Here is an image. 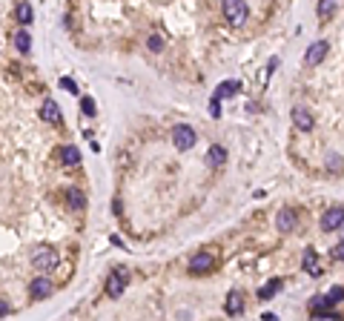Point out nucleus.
Wrapping results in <instances>:
<instances>
[{
  "mask_svg": "<svg viewBox=\"0 0 344 321\" xmlns=\"http://www.w3.org/2000/svg\"><path fill=\"white\" fill-rule=\"evenodd\" d=\"M195 141H198V138H195V129H192V126H186V124L172 126V143H175V149H181V152L192 149Z\"/></svg>",
  "mask_w": 344,
  "mask_h": 321,
  "instance_id": "obj_1",
  "label": "nucleus"
},
{
  "mask_svg": "<svg viewBox=\"0 0 344 321\" xmlns=\"http://www.w3.org/2000/svg\"><path fill=\"white\" fill-rule=\"evenodd\" d=\"M32 264H35L40 273H49V270L58 267V252H55L52 247H37V250L32 252Z\"/></svg>",
  "mask_w": 344,
  "mask_h": 321,
  "instance_id": "obj_2",
  "label": "nucleus"
},
{
  "mask_svg": "<svg viewBox=\"0 0 344 321\" xmlns=\"http://www.w3.org/2000/svg\"><path fill=\"white\" fill-rule=\"evenodd\" d=\"M224 18L229 20V26H244V20H247V3L227 0V3H224Z\"/></svg>",
  "mask_w": 344,
  "mask_h": 321,
  "instance_id": "obj_3",
  "label": "nucleus"
},
{
  "mask_svg": "<svg viewBox=\"0 0 344 321\" xmlns=\"http://www.w3.org/2000/svg\"><path fill=\"white\" fill-rule=\"evenodd\" d=\"M126 278H129L126 267H115V270H112V276L106 278V295H109V298H118V295L124 293Z\"/></svg>",
  "mask_w": 344,
  "mask_h": 321,
  "instance_id": "obj_4",
  "label": "nucleus"
},
{
  "mask_svg": "<svg viewBox=\"0 0 344 321\" xmlns=\"http://www.w3.org/2000/svg\"><path fill=\"white\" fill-rule=\"evenodd\" d=\"M212 267H215V255H212V252H198V255H192V261H189V273H195V276L210 273Z\"/></svg>",
  "mask_w": 344,
  "mask_h": 321,
  "instance_id": "obj_5",
  "label": "nucleus"
},
{
  "mask_svg": "<svg viewBox=\"0 0 344 321\" xmlns=\"http://www.w3.org/2000/svg\"><path fill=\"white\" fill-rule=\"evenodd\" d=\"M341 224H344V209H341V206H333V209H327V212L321 215V230H324V232L338 230Z\"/></svg>",
  "mask_w": 344,
  "mask_h": 321,
  "instance_id": "obj_6",
  "label": "nucleus"
},
{
  "mask_svg": "<svg viewBox=\"0 0 344 321\" xmlns=\"http://www.w3.org/2000/svg\"><path fill=\"white\" fill-rule=\"evenodd\" d=\"M292 124H296V129H301V132H310L316 121H313V115H310L304 106H296L292 109Z\"/></svg>",
  "mask_w": 344,
  "mask_h": 321,
  "instance_id": "obj_7",
  "label": "nucleus"
},
{
  "mask_svg": "<svg viewBox=\"0 0 344 321\" xmlns=\"http://www.w3.org/2000/svg\"><path fill=\"white\" fill-rule=\"evenodd\" d=\"M327 49H330V46L324 43V40H318V43H313L307 49V55H304V61L310 63V66H316V63H321L327 58Z\"/></svg>",
  "mask_w": 344,
  "mask_h": 321,
  "instance_id": "obj_8",
  "label": "nucleus"
},
{
  "mask_svg": "<svg viewBox=\"0 0 344 321\" xmlns=\"http://www.w3.org/2000/svg\"><path fill=\"white\" fill-rule=\"evenodd\" d=\"M40 115H43V121H49V124H61V121H63V118H61V106H58L52 98H46V100H43V106H40Z\"/></svg>",
  "mask_w": 344,
  "mask_h": 321,
  "instance_id": "obj_9",
  "label": "nucleus"
},
{
  "mask_svg": "<svg viewBox=\"0 0 344 321\" xmlns=\"http://www.w3.org/2000/svg\"><path fill=\"white\" fill-rule=\"evenodd\" d=\"M66 204H69V209L80 212V209L86 206V195H83L78 187H66Z\"/></svg>",
  "mask_w": 344,
  "mask_h": 321,
  "instance_id": "obj_10",
  "label": "nucleus"
},
{
  "mask_svg": "<svg viewBox=\"0 0 344 321\" xmlns=\"http://www.w3.org/2000/svg\"><path fill=\"white\" fill-rule=\"evenodd\" d=\"M241 92V80H224V83H218V89H215V95L212 98H232V95H238Z\"/></svg>",
  "mask_w": 344,
  "mask_h": 321,
  "instance_id": "obj_11",
  "label": "nucleus"
},
{
  "mask_svg": "<svg viewBox=\"0 0 344 321\" xmlns=\"http://www.w3.org/2000/svg\"><path fill=\"white\" fill-rule=\"evenodd\" d=\"M275 227H278V232H292V227H296V212L284 206L281 212H278V218H275Z\"/></svg>",
  "mask_w": 344,
  "mask_h": 321,
  "instance_id": "obj_12",
  "label": "nucleus"
},
{
  "mask_svg": "<svg viewBox=\"0 0 344 321\" xmlns=\"http://www.w3.org/2000/svg\"><path fill=\"white\" fill-rule=\"evenodd\" d=\"M224 310H227L229 315H238V312L244 310V295H241L238 290H232V293L227 295V304H224Z\"/></svg>",
  "mask_w": 344,
  "mask_h": 321,
  "instance_id": "obj_13",
  "label": "nucleus"
},
{
  "mask_svg": "<svg viewBox=\"0 0 344 321\" xmlns=\"http://www.w3.org/2000/svg\"><path fill=\"white\" fill-rule=\"evenodd\" d=\"M49 293H52V281H49V278H35V281H32V298H35V301L46 298Z\"/></svg>",
  "mask_w": 344,
  "mask_h": 321,
  "instance_id": "obj_14",
  "label": "nucleus"
},
{
  "mask_svg": "<svg viewBox=\"0 0 344 321\" xmlns=\"http://www.w3.org/2000/svg\"><path fill=\"white\" fill-rule=\"evenodd\" d=\"M301 267L307 270L310 276H321V264H318V255L313 250L304 252V258H301Z\"/></svg>",
  "mask_w": 344,
  "mask_h": 321,
  "instance_id": "obj_15",
  "label": "nucleus"
},
{
  "mask_svg": "<svg viewBox=\"0 0 344 321\" xmlns=\"http://www.w3.org/2000/svg\"><path fill=\"white\" fill-rule=\"evenodd\" d=\"M224 161H227V149L218 146V143H212L210 152H207V164H210V167H221Z\"/></svg>",
  "mask_w": 344,
  "mask_h": 321,
  "instance_id": "obj_16",
  "label": "nucleus"
},
{
  "mask_svg": "<svg viewBox=\"0 0 344 321\" xmlns=\"http://www.w3.org/2000/svg\"><path fill=\"white\" fill-rule=\"evenodd\" d=\"M278 290H281V278H270V281L258 290V298H261V301H267V298H273Z\"/></svg>",
  "mask_w": 344,
  "mask_h": 321,
  "instance_id": "obj_17",
  "label": "nucleus"
},
{
  "mask_svg": "<svg viewBox=\"0 0 344 321\" xmlns=\"http://www.w3.org/2000/svg\"><path fill=\"white\" fill-rule=\"evenodd\" d=\"M61 164H66V167H78V164H80V152L75 149V146H63V149H61Z\"/></svg>",
  "mask_w": 344,
  "mask_h": 321,
  "instance_id": "obj_18",
  "label": "nucleus"
},
{
  "mask_svg": "<svg viewBox=\"0 0 344 321\" xmlns=\"http://www.w3.org/2000/svg\"><path fill=\"white\" fill-rule=\"evenodd\" d=\"M15 18H18L20 26H29V23H32V18H35V12H32V6H29V3H20L18 9H15Z\"/></svg>",
  "mask_w": 344,
  "mask_h": 321,
  "instance_id": "obj_19",
  "label": "nucleus"
},
{
  "mask_svg": "<svg viewBox=\"0 0 344 321\" xmlns=\"http://www.w3.org/2000/svg\"><path fill=\"white\" fill-rule=\"evenodd\" d=\"M15 46H18L20 52H29V49H32V40H29L26 29H18V32H15Z\"/></svg>",
  "mask_w": 344,
  "mask_h": 321,
  "instance_id": "obj_20",
  "label": "nucleus"
},
{
  "mask_svg": "<svg viewBox=\"0 0 344 321\" xmlns=\"http://www.w3.org/2000/svg\"><path fill=\"white\" fill-rule=\"evenodd\" d=\"M333 12H335V3H330V0H321V3H318V18L321 20H327Z\"/></svg>",
  "mask_w": 344,
  "mask_h": 321,
  "instance_id": "obj_21",
  "label": "nucleus"
},
{
  "mask_svg": "<svg viewBox=\"0 0 344 321\" xmlns=\"http://www.w3.org/2000/svg\"><path fill=\"white\" fill-rule=\"evenodd\" d=\"M80 109H83V115H95V100L92 98H80Z\"/></svg>",
  "mask_w": 344,
  "mask_h": 321,
  "instance_id": "obj_22",
  "label": "nucleus"
},
{
  "mask_svg": "<svg viewBox=\"0 0 344 321\" xmlns=\"http://www.w3.org/2000/svg\"><path fill=\"white\" fill-rule=\"evenodd\" d=\"M327 298H330L333 304H338V301L344 298V287H330V293H327Z\"/></svg>",
  "mask_w": 344,
  "mask_h": 321,
  "instance_id": "obj_23",
  "label": "nucleus"
},
{
  "mask_svg": "<svg viewBox=\"0 0 344 321\" xmlns=\"http://www.w3.org/2000/svg\"><path fill=\"white\" fill-rule=\"evenodd\" d=\"M61 86H63L66 92H72V95H80V92H78V86H75V80H72V78H61Z\"/></svg>",
  "mask_w": 344,
  "mask_h": 321,
  "instance_id": "obj_24",
  "label": "nucleus"
},
{
  "mask_svg": "<svg viewBox=\"0 0 344 321\" xmlns=\"http://www.w3.org/2000/svg\"><path fill=\"white\" fill-rule=\"evenodd\" d=\"M210 112H212V118H221V100L218 98L210 100Z\"/></svg>",
  "mask_w": 344,
  "mask_h": 321,
  "instance_id": "obj_25",
  "label": "nucleus"
},
{
  "mask_svg": "<svg viewBox=\"0 0 344 321\" xmlns=\"http://www.w3.org/2000/svg\"><path fill=\"white\" fill-rule=\"evenodd\" d=\"M161 46H164V40H161L158 35H152L150 37V49H152V52H161Z\"/></svg>",
  "mask_w": 344,
  "mask_h": 321,
  "instance_id": "obj_26",
  "label": "nucleus"
},
{
  "mask_svg": "<svg viewBox=\"0 0 344 321\" xmlns=\"http://www.w3.org/2000/svg\"><path fill=\"white\" fill-rule=\"evenodd\" d=\"M333 258L344 261V241H341V244H335V247H333Z\"/></svg>",
  "mask_w": 344,
  "mask_h": 321,
  "instance_id": "obj_27",
  "label": "nucleus"
}]
</instances>
